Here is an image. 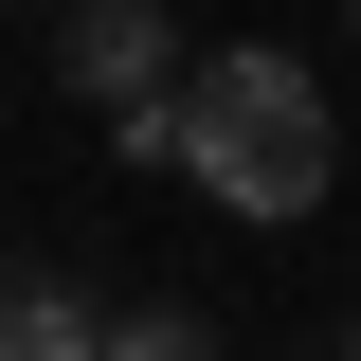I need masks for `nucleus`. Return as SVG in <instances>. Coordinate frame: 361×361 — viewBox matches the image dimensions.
I'll list each match as a JSON object with an SVG mask.
<instances>
[{
	"label": "nucleus",
	"instance_id": "1",
	"mask_svg": "<svg viewBox=\"0 0 361 361\" xmlns=\"http://www.w3.org/2000/svg\"><path fill=\"white\" fill-rule=\"evenodd\" d=\"M180 180L217 217H307L343 180V127H325V73L307 54H199L180 73Z\"/></svg>",
	"mask_w": 361,
	"mask_h": 361
},
{
	"label": "nucleus",
	"instance_id": "2",
	"mask_svg": "<svg viewBox=\"0 0 361 361\" xmlns=\"http://www.w3.org/2000/svg\"><path fill=\"white\" fill-rule=\"evenodd\" d=\"M54 73L109 109L127 163H180V37H163V0H54Z\"/></svg>",
	"mask_w": 361,
	"mask_h": 361
},
{
	"label": "nucleus",
	"instance_id": "3",
	"mask_svg": "<svg viewBox=\"0 0 361 361\" xmlns=\"http://www.w3.org/2000/svg\"><path fill=\"white\" fill-rule=\"evenodd\" d=\"M0 361H109V307L54 289V271H18V289H0Z\"/></svg>",
	"mask_w": 361,
	"mask_h": 361
},
{
	"label": "nucleus",
	"instance_id": "4",
	"mask_svg": "<svg viewBox=\"0 0 361 361\" xmlns=\"http://www.w3.org/2000/svg\"><path fill=\"white\" fill-rule=\"evenodd\" d=\"M109 361H217L199 307H109Z\"/></svg>",
	"mask_w": 361,
	"mask_h": 361
},
{
	"label": "nucleus",
	"instance_id": "5",
	"mask_svg": "<svg viewBox=\"0 0 361 361\" xmlns=\"http://www.w3.org/2000/svg\"><path fill=\"white\" fill-rule=\"evenodd\" d=\"M325 361H361V325H343V343H325Z\"/></svg>",
	"mask_w": 361,
	"mask_h": 361
},
{
	"label": "nucleus",
	"instance_id": "6",
	"mask_svg": "<svg viewBox=\"0 0 361 361\" xmlns=\"http://www.w3.org/2000/svg\"><path fill=\"white\" fill-rule=\"evenodd\" d=\"M343 37H361V0H343Z\"/></svg>",
	"mask_w": 361,
	"mask_h": 361
}]
</instances>
